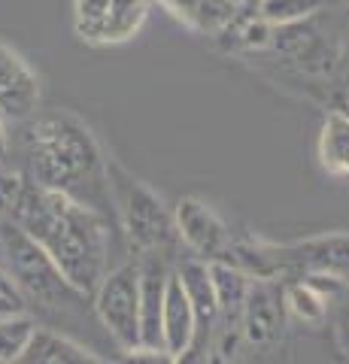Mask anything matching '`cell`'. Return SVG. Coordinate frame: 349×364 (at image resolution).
<instances>
[{"label": "cell", "instance_id": "cell-17", "mask_svg": "<svg viewBox=\"0 0 349 364\" xmlns=\"http://www.w3.org/2000/svg\"><path fill=\"white\" fill-rule=\"evenodd\" d=\"M283 301L286 313H291L304 325H322L325 316H328V301L298 277H291L289 282L283 279Z\"/></svg>", "mask_w": 349, "mask_h": 364}, {"label": "cell", "instance_id": "cell-13", "mask_svg": "<svg viewBox=\"0 0 349 364\" xmlns=\"http://www.w3.org/2000/svg\"><path fill=\"white\" fill-rule=\"evenodd\" d=\"M18 361L21 364H100L104 358L95 355L88 346L76 343L73 337L37 325L31 334L28 349L21 352Z\"/></svg>", "mask_w": 349, "mask_h": 364}, {"label": "cell", "instance_id": "cell-3", "mask_svg": "<svg viewBox=\"0 0 349 364\" xmlns=\"http://www.w3.org/2000/svg\"><path fill=\"white\" fill-rule=\"evenodd\" d=\"M107 191L109 213L137 252H167L179 240L173 207H167L159 191H152L140 176L112 158H107Z\"/></svg>", "mask_w": 349, "mask_h": 364}, {"label": "cell", "instance_id": "cell-9", "mask_svg": "<svg viewBox=\"0 0 349 364\" xmlns=\"http://www.w3.org/2000/svg\"><path fill=\"white\" fill-rule=\"evenodd\" d=\"M40 109V76L16 52L0 40V119L4 122H28Z\"/></svg>", "mask_w": 349, "mask_h": 364}, {"label": "cell", "instance_id": "cell-19", "mask_svg": "<svg viewBox=\"0 0 349 364\" xmlns=\"http://www.w3.org/2000/svg\"><path fill=\"white\" fill-rule=\"evenodd\" d=\"M325 6H328V0H262L258 16L274 28H291L322 13Z\"/></svg>", "mask_w": 349, "mask_h": 364}, {"label": "cell", "instance_id": "cell-24", "mask_svg": "<svg viewBox=\"0 0 349 364\" xmlns=\"http://www.w3.org/2000/svg\"><path fill=\"white\" fill-rule=\"evenodd\" d=\"M9 158V134H6V122L0 119V161Z\"/></svg>", "mask_w": 349, "mask_h": 364}, {"label": "cell", "instance_id": "cell-21", "mask_svg": "<svg viewBox=\"0 0 349 364\" xmlns=\"http://www.w3.org/2000/svg\"><path fill=\"white\" fill-rule=\"evenodd\" d=\"M234 28H237V40L240 46H246V49H264V46H270V40H274V25H267V21L262 16H255V18H246L240 21H234Z\"/></svg>", "mask_w": 349, "mask_h": 364}, {"label": "cell", "instance_id": "cell-15", "mask_svg": "<svg viewBox=\"0 0 349 364\" xmlns=\"http://www.w3.org/2000/svg\"><path fill=\"white\" fill-rule=\"evenodd\" d=\"M316 155H319V167L328 176H337V179L349 176V112L334 109L325 116Z\"/></svg>", "mask_w": 349, "mask_h": 364}, {"label": "cell", "instance_id": "cell-4", "mask_svg": "<svg viewBox=\"0 0 349 364\" xmlns=\"http://www.w3.org/2000/svg\"><path fill=\"white\" fill-rule=\"evenodd\" d=\"M0 264L16 279V286L28 301L46 306V310L85 304V294L64 279V273L46 255V249L28 231H21L13 219H0Z\"/></svg>", "mask_w": 349, "mask_h": 364}, {"label": "cell", "instance_id": "cell-22", "mask_svg": "<svg viewBox=\"0 0 349 364\" xmlns=\"http://www.w3.org/2000/svg\"><path fill=\"white\" fill-rule=\"evenodd\" d=\"M21 310H28V298L16 286V279L4 270V264H0V316L21 313Z\"/></svg>", "mask_w": 349, "mask_h": 364}, {"label": "cell", "instance_id": "cell-1", "mask_svg": "<svg viewBox=\"0 0 349 364\" xmlns=\"http://www.w3.org/2000/svg\"><path fill=\"white\" fill-rule=\"evenodd\" d=\"M28 231L46 255L58 264L76 291L92 298L97 282L109 270V215L64 191H52L25 179L21 198L9 215Z\"/></svg>", "mask_w": 349, "mask_h": 364}, {"label": "cell", "instance_id": "cell-2", "mask_svg": "<svg viewBox=\"0 0 349 364\" xmlns=\"http://www.w3.org/2000/svg\"><path fill=\"white\" fill-rule=\"evenodd\" d=\"M31 179L43 188L64 191L100 213L109 207L107 155L95 131L70 109L33 112L25 128Z\"/></svg>", "mask_w": 349, "mask_h": 364}, {"label": "cell", "instance_id": "cell-16", "mask_svg": "<svg viewBox=\"0 0 349 364\" xmlns=\"http://www.w3.org/2000/svg\"><path fill=\"white\" fill-rule=\"evenodd\" d=\"M155 0H109L107 18L97 31L95 46H122L143 31Z\"/></svg>", "mask_w": 349, "mask_h": 364}, {"label": "cell", "instance_id": "cell-7", "mask_svg": "<svg viewBox=\"0 0 349 364\" xmlns=\"http://www.w3.org/2000/svg\"><path fill=\"white\" fill-rule=\"evenodd\" d=\"M176 237L204 261H231L234 237L225 219L200 198H179L173 207Z\"/></svg>", "mask_w": 349, "mask_h": 364}, {"label": "cell", "instance_id": "cell-8", "mask_svg": "<svg viewBox=\"0 0 349 364\" xmlns=\"http://www.w3.org/2000/svg\"><path fill=\"white\" fill-rule=\"evenodd\" d=\"M286 331V301L279 279H252L240 310V334L249 346L267 349Z\"/></svg>", "mask_w": 349, "mask_h": 364}, {"label": "cell", "instance_id": "cell-23", "mask_svg": "<svg viewBox=\"0 0 349 364\" xmlns=\"http://www.w3.org/2000/svg\"><path fill=\"white\" fill-rule=\"evenodd\" d=\"M128 361H146V364H173V358L164 349H152V346H134L125 352Z\"/></svg>", "mask_w": 349, "mask_h": 364}, {"label": "cell", "instance_id": "cell-5", "mask_svg": "<svg viewBox=\"0 0 349 364\" xmlns=\"http://www.w3.org/2000/svg\"><path fill=\"white\" fill-rule=\"evenodd\" d=\"M95 313L122 352L140 343V261H125L104 273L92 291Z\"/></svg>", "mask_w": 349, "mask_h": 364}, {"label": "cell", "instance_id": "cell-20", "mask_svg": "<svg viewBox=\"0 0 349 364\" xmlns=\"http://www.w3.org/2000/svg\"><path fill=\"white\" fill-rule=\"evenodd\" d=\"M109 0H73V31L82 43L95 46L97 43V31L107 18Z\"/></svg>", "mask_w": 349, "mask_h": 364}, {"label": "cell", "instance_id": "cell-25", "mask_svg": "<svg viewBox=\"0 0 349 364\" xmlns=\"http://www.w3.org/2000/svg\"><path fill=\"white\" fill-rule=\"evenodd\" d=\"M237 4H246V0H237Z\"/></svg>", "mask_w": 349, "mask_h": 364}, {"label": "cell", "instance_id": "cell-12", "mask_svg": "<svg viewBox=\"0 0 349 364\" xmlns=\"http://www.w3.org/2000/svg\"><path fill=\"white\" fill-rule=\"evenodd\" d=\"M176 21L198 33H222L237 21L243 4L237 0H159Z\"/></svg>", "mask_w": 349, "mask_h": 364}, {"label": "cell", "instance_id": "cell-6", "mask_svg": "<svg viewBox=\"0 0 349 364\" xmlns=\"http://www.w3.org/2000/svg\"><path fill=\"white\" fill-rule=\"evenodd\" d=\"M276 279H291L307 270H325L349 282V231L307 237L298 243H270Z\"/></svg>", "mask_w": 349, "mask_h": 364}, {"label": "cell", "instance_id": "cell-18", "mask_svg": "<svg viewBox=\"0 0 349 364\" xmlns=\"http://www.w3.org/2000/svg\"><path fill=\"white\" fill-rule=\"evenodd\" d=\"M33 328H37V318L28 310L0 316V364H16L21 358V352L31 343Z\"/></svg>", "mask_w": 349, "mask_h": 364}, {"label": "cell", "instance_id": "cell-11", "mask_svg": "<svg viewBox=\"0 0 349 364\" xmlns=\"http://www.w3.org/2000/svg\"><path fill=\"white\" fill-rule=\"evenodd\" d=\"M195 334H198L195 310H191V301L176 277V270H171L164 289V306H161V346L173 361H183L191 343H195Z\"/></svg>", "mask_w": 349, "mask_h": 364}, {"label": "cell", "instance_id": "cell-14", "mask_svg": "<svg viewBox=\"0 0 349 364\" xmlns=\"http://www.w3.org/2000/svg\"><path fill=\"white\" fill-rule=\"evenodd\" d=\"M207 267H210L213 291H216V304H219V325L240 328V310H243L252 277L237 264H231V261H207Z\"/></svg>", "mask_w": 349, "mask_h": 364}, {"label": "cell", "instance_id": "cell-10", "mask_svg": "<svg viewBox=\"0 0 349 364\" xmlns=\"http://www.w3.org/2000/svg\"><path fill=\"white\" fill-rule=\"evenodd\" d=\"M176 277H179V282H183V289L188 294L191 310H195V322H198V334H195V343H191L188 355L191 352H207L210 340L219 328V304H216V291H213L210 267H207L204 258L191 255L176 267Z\"/></svg>", "mask_w": 349, "mask_h": 364}]
</instances>
